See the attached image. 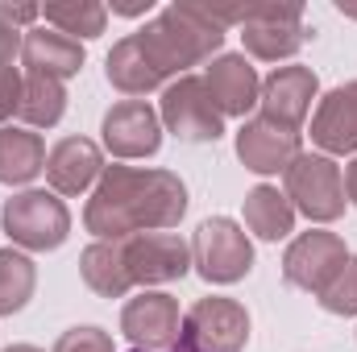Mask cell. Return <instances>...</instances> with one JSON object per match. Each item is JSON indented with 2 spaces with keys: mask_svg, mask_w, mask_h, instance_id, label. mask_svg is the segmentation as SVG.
<instances>
[{
  "mask_svg": "<svg viewBox=\"0 0 357 352\" xmlns=\"http://www.w3.org/2000/svg\"><path fill=\"white\" fill-rule=\"evenodd\" d=\"M187 211V186L171 170H137V166H104L84 211L88 232L100 241H125L137 232L175 228Z\"/></svg>",
  "mask_w": 357,
  "mask_h": 352,
  "instance_id": "cell-1",
  "label": "cell"
},
{
  "mask_svg": "<svg viewBox=\"0 0 357 352\" xmlns=\"http://www.w3.org/2000/svg\"><path fill=\"white\" fill-rule=\"evenodd\" d=\"M146 58L154 63V71L167 79V75H178L204 58H212L220 46H225V29L208 17L204 4L195 0H178L171 8H162L142 33H137Z\"/></svg>",
  "mask_w": 357,
  "mask_h": 352,
  "instance_id": "cell-2",
  "label": "cell"
},
{
  "mask_svg": "<svg viewBox=\"0 0 357 352\" xmlns=\"http://www.w3.org/2000/svg\"><path fill=\"white\" fill-rule=\"evenodd\" d=\"M4 232L29 253H50L71 237V211L54 191H21L4 203Z\"/></svg>",
  "mask_w": 357,
  "mask_h": 352,
  "instance_id": "cell-3",
  "label": "cell"
},
{
  "mask_svg": "<svg viewBox=\"0 0 357 352\" xmlns=\"http://www.w3.org/2000/svg\"><path fill=\"white\" fill-rule=\"evenodd\" d=\"M287 199L295 211H303L316 224H333L337 216H345V175L333 158L324 154H299L287 170Z\"/></svg>",
  "mask_w": 357,
  "mask_h": 352,
  "instance_id": "cell-4",
  "label": "cell"
},
{
  "mask_svg": "<svg viewBox=\"0 0 357 352\" xmlns=\"http://www.w3.org/2000/svg\"><path fill=\"white\" fill-rule=\"evenodd\" d=\"M191 265L199 269L204 282L229 286V282H241L254 269V245H250V237L237 220L212 216L191 237Z\"/></svg>",
  "mask_w": 357,
  "mask_h": 352,
  "instance_id": "cell-5",
  "label": "cell"
},
{
  "mask_svg": "<svg viewBox=\"0 0 357 352\" xmlns=\"http://www.w3.org/2000/svg\"><path fill=\"white\" fill-rule=\"evenodd\" d=\"M250 344V311L237 298H199L178 328L183 352H241Z\"/></svg>",
  "mask_w": 357,
  "mask_h": 352,
  "instance_id": "cell-6",
  "label": "cell"
},
{
  "mask_svg": "<svg viewBox=\"0 0 357 352\" xmlns=\"http://www.w3.org/2000/svg\"><path fill=\"white\" fill-rule=\"evenodd\" d=\"M349 262V249L337 232H324V228H312L303 237H295L282 253V278L307 294H320Z\"/></svg>",
  "mask_w": 357,
  "mask_h": 352,
  "instance_id": "cell-7",
  "label": "cell"
},
{
  "mask_svg": "<svg viewBox=\"0 0 357 352\" xmlns=\"http://www.w3.org/2000/svg\"><path fill=\"white\" fill-rule=\"evenodd\" d=\"M162 125L178 141H216L225 133L220 108L212 104L204 79H195V75H183L162 91Z\"/></svg>",
  "mask_w": 357,
  "mask_h": 352,
  "instance_id": "cell-8",
  "label": "cell"
},
{
  "mask_svg": "<svg viewBox=\"0 0 357 352\" xmlns=\"http://www.w3.org/2000/svg\"><path fill=\"white\" fill-rule=\"evenodd\" d=\"M104 150L112 158H150L162 145V116L146 99H121L104 112Z\"/></svg>",
  "mask_w": 357,
  "mask_h": 352,
  "instance_id": "cell-9",
  "label": "cell"
},
{
  "mask_svg": "<svg viewBox=\"0 0 357 352\" xmlns=\"http://www.w3.org/2000/svg\"><path fill=\"white\" fill-rule=\"evenodd\" d=\"M125 269L133 286H158V282H178L191 269V245H183L175 232H137L121 241Z\"/></svg>",
  "mask_w": 357,
  "mask_h": 352,
  "instance_id": "cell-10",
  "label": "cell"
},
{
  "mask_svg": "<svg viewBox=\"0 0 357 352\" xmlns=\"http://www.w3.org/2000/svg\"><path fill=\"white\" fill-rule=\"evenodd\" d=\"M178 328H183L178 303L162 290H146V294L129 298L125 311H121V332L146 352L178 349Z\"/></svg>",
  "mask_w": 357,
  "mask_h": 352,
  "instance_id": "cell-11",
  "label": "cell"
},
{
  "mask_svg": "<svg viewBox=\"0 0 357 352\" xmlns=\"http://www.w3.org/2000/svg\"><path fill=\"white\" fill-rule=\"evenodd\" d=\"M316 91H320V79L307 67H278L262 83V95H258L262 116H266L270 125H282V129L299 133V125H303Z\"/></svg>",
  "mask_w": 357,
  "mask_h": 352,
  "instance_id": "cell-12",
  "label": "cell"
},
{
  "mask_svg": "<svg viewBox=\"0 0 357 352\" xmlns=\"http://www.w3.org/2000/svg\"><path fill=\"white\" fill-rule=\"evenodd\" d=\"M299 154H303V150H299V133H291V129H282V125H270L266 116L245 120L241 133H237V158H241V166L254 170V175H278V170H287Z\"/></svg>",
  "mask_w": 357,
  "mask_h": 352,
  "instance_id": "cell-13",
  "label": "cell"
},
{
  "mask_svg": "<svg viewBox=\"0 0 357 352\" xmlns=\"http://www.w3.org/2000/svg\"><path fill=\"white\" fill-rule=\"evenodd\" d=\"M204 88L212 95V104L220 108V116H245L262 95V79L245 63V54H220V58H212Z\"/></svg>",
  "mask_w": 357,
  "mask_h": 352,
  "instance_id": "cell-14",
  "label": "cell"
},
{
  "mask_svg": "<svg viewBox=\"0 0 357 352\" xmlns=\"http://www.w3.org/2000/svg\"><path fill=\"white\" fill-rule=\"evenodd\" d=\"M100 175H104V154L88 137H63L46 154V182L59 195H84Z\"/></svg>",
  "mask_w": 357,
  "mask_h": 352,
  "instance_id": "cell-15",
  "label": "cell"
},
{
  "mask_svg": "<svg viewBox=\"0 0 357 352\" xmlns=\"http://www.w3.org/2000/svg\"><path fill=\"white\" fill-rule=\"evenodd\" d=\"M312 141L324 154H357V83H341L320 99L312 116Z\"/></svg>",
  "mask_w": 357,
  "mask_h": 352,
  "instance_id": "cell-16",
  "label": "cell"
},
{
  "mask_svg": "<svg viewBox=\"0 0 357 352\" xmlns=\"http://www.w3.org/2000/svg\"><path fill=\"white\" fill-rule=\"evenodd\" d=\"M21 63H25L29 75L71 79L84 67V46H79V38H67L50 25H33L21 42Z\"/></svg>",
  "mask_w": 357,
  "mask_h": 352,
  "instance_id": "cell-17",
  "label": "cell"
},
{
  "mask_svg": "<svg viewBox=\"0 0 357 352\" xmlns=\"http://www.w3.org/2000/svg\"><path fill=\"white\" fill-rule=\"evenodd\" d=\"M46 170V145L29 129H0V182L4 186H25Z\"/></svg>",
  "mask_w": 357,
  "mask_h": 352,
  "instance_id": "cell-18",
  "label": "cell"
},
{
  "mask_svg": "<svg viewBox=\"0 0 357 352\" xmlns=\"http://www.w3.org/2000/svg\"><path fill=\"white\" fill-rule=\"evenodd\" d=\"M104 71H108V83L116 91H125V95H146V91H154V88L167 83V79L154 71V63L146 58L137 33H133V38H121V42L108 50Z\"/></svg>",
  "mask_w": 357,
  "mask_h": 352,
  "instance_id": "cell-19",
  "label": "cell"
},
{
  "mask_svg": "<svg viewBox=\"0 0 357 352\" xmlns=\"http://www.w3.org/2000/svg\"><path fill=\"white\" fill-rule=\"evenodd\" d=\"M79 273H84V282H88L100 298H121L133 286V278L125 269L121 241H96V245H88L84 257H79Z\"/></svg>",
  "mask_w": 357,
  "mask_h": 352,
  "instance_id": "cell-20",
  "label": "cell"
},
{
  "mask_svg": "<svg viewBox=\"0 0 357 352\" xmlns=\"http://www.w3.org/2000/svg\"><path fill=\"white\" fill-rule=\"evenodd\" d=\"M245 224L262 241H282L295 228V207H291V199L278 186H266L262 182V186H254L245 195Z\"/></svg>",
  "mask_w": 357,
  "mask_h": 352,
  "instance_id": "cell-21",
  "label": "cell"
},
{
  "mask_svg": "<svg viewBox=\"0 0 357 352\" xmlns=\"http://www.w3.org/2000/svg\"><path fill=\"white\" fill-rule=\"evenodd\" d=\"M63 112H67V88H63V79L25 75V83H21V108H17V116L25 125L50 129V125L63 120Z\"/></svg>",
  "mask_w": 357,
  "mask_h": 352,
  "instance_id": "cell-22",
  "label": "cell"
},
{
  "mask_svg": "<svg viewBox=\"0 0 357 352\" xmlns=\"http://www.w3.org/2000/svg\"><path fill=\"white\" fill-rule=\"evenodd\" d=\"M46 25L67 33V38H100L104 33V21H108V8L100 0H54L42 8Z\"/></svg>",
  "mask_w": 357,
  "mask_h": 352,
  "instance_id": "cell-23",
  "label": "cell"
},
{
  "mask_svg": "<svg viewBox=\"0 0 357 352\" xmlns=\"http://www.w3.org/2000/svg\"><path fill=\"white\" fill-rule=\"evenodd\" d=\"M38 286V265L17 249H0V315H17Z\"/></svg>",
  "mask_w": 357,
  "mask_h": 352,
  "instance_id": "cell-24",
  "label": "cell"
},
{
  "mask_svg": "<svg viewBox=\"0 0 357 352\" xmlns=\"http://www.w3.org/2000/svg\"><path fill=\"white\" fill-rule=\"evenodd\" d=\"M328 315H357V257L345 262V269L316 294Z\"/></svg>",
  "mask_w": 357,
  "mask_h": 352,
  "instance_id": "cell-25",
  "label": "cell"
},
{
  "mask_svg": "<svg viewBox=\"0 0 357 352\" xmlns=\"http://www.w3.org/2000/svg\"><path fill=\"white\" fill-rule=\"evenodd\" d=\"M54 352H112V336L104 328H71L59 336Z\"/></svg>",
  "mask_w": 357,
  "mask_h": 352,
  "instance_id": "cell-26",
  "label": "cell"
},
{
  "mask_svg": "<svg viewBox=\"0 0 357 352\" xmlns=\"http://www.w3.org/2000/svg\"><path fill=\"white\" fill-rule=\"evenodd\" d=\"M21 83H25V75L17 67H0V129L21 108Z\"/></svg>",
  "mask_w": 357,
  "mask_h": 352,
  "instance_id": "cell-27",
  "label": "cell"
},
{
  "mask_svg": "<svg viewBox=\"0 0 357 352\" xmlns=\"http://www.w3.org/2000/svg\"><path fill=\"white\" fill-rule=\"evenodd\" d=\"M38 17H42L38 4H0V21L13 25V29H17V25H29V21H38Z\"/></svg>",
  "mask_w": 357,
  "mask_h": 352,
  "instance_id": "cell-28",
  "label": "cell"
},
{
  "mask_svg": "<svg viewBox=\"0 0 357 352\" xmlns=\"http://www.w3.org/2000/svg\"><path fill=\"white\" fill-rule=\"evenodd\" d=\"M21 42H25V38H21L13 25L0 21V67H13V58L21 54Z\"/></svg>",
  "mask_w": 357,
  "mask_h": 352,
  "instance_id": "cell-29",
  "label": "cell"
},
{
  "mask_svg": "<svg viewBox=\"0 0 357 352\" xmlns=\"http://www.w3.org/2000/svg\"><path fill=\"white\" fill-rule=\"evenodd\" d=\"M112 13H121V17H142V13H150V0H112Z\"/></svg>",
  "mask_w": 357,
  "mask_h": 352,
  "instance_id": "cell-30",
  "label": "cell"
},
{
  "mask_svg": "<svg viewBox=\"0 0 357 352\" xmlns=\"http://www.w3.org/2000/svg\"><path fill=\"white\" fill-rule=\"evenodd\" d=\"M345 195H349V203L357 207V158L349 162V170H345Z\"/></svg>",
  "mask_w": 357,
  "mask_h": 352,
  "instance_id": "cell-31",
  "label": "cell"
},
{
  "mask_svg": "<svg viewBox=\"0 0 357 352\" xmlns=\"http://www.w3.org/2000/svg\"><path fill=\"white\" fill-rule=\"evenodd\" d=\"M4 352H42V349H33V344H13V349H4Z\"/></svg>",
  "mask_w": 357,
  "mask_h": 352,
  "instance_id": "cell-32",
  "label": "cell"
},
{
  "mask_svg": "<svg viewBox=\"0 0 357 352\" xmlns=\"http://www.w3.org/2000/svg\"><path fill=\"white\" fill-rule=\"evenodd\" d=\"M337 8H341V13H345V17H357V8H345V4H337Z\"/></svg>",
  "mask_w": 357,
  "mask_h": 352,
  "instance_id": "cell-33",
  "label": "cell"
},
{
  "mask_svg": "<svg viewBox=\"0 0 357 352\" xmlns=\"http://www.w3.org/2000/svg\"><path fill=\"white\" fill-rule=\"evenodd\" d=\"M133 352H146V349H133ZM171 352H183V349H171Z\"/></svg>",
  "mask_w": 357,
  "mask_h": 352,
  "instance_id": "cell-34",
  "label": "cell"
}]
</instances>
